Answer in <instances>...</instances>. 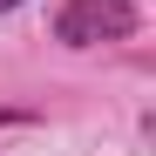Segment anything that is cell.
I'll list each match as a JSON object with an SVG mask.
<instances>
[{
	"label": "cell",
	"mask_w": 156,
	"mask_h": 156,
	"mask_svg": "<svg viewBox=\"0 0 156 156\" xmlns=\"http://www.w3.org/2000/svg\"><path fill=\"white\" fill-rule=\"evenodd\" d=\"M55 34L68 48H95V41H129L136 34V14H129V0H68Z\"/></svg>",
	"instance_id": "obj_1"
},
{
	"label": "cell",
	"mask_w": 156,
	"mask_h": 156,
	"mask_svg": "<svg viewBox=\"0 0 156 156\" xmlns=\"http://www.w3.org/2000/svg\"><path fill=\"white\" fill-rule=\"evenodd\" d=\"M7 7H20V0H0V14H7Z\"/></svg>",
	"instance_id": "obj_2"
}]
</instances>
